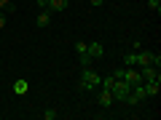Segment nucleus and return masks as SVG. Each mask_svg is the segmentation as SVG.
Masks as SVG:
<instances>
[{"instance_id":"1","label":"nucleus","mask_w":161,"mask_h":120,"mask_svg":"<svg viewBox=\"0 0 161 120\" xmlns=\"http://www.w3.org/2000/svg\"><path fill=\"white\" fill-rule=\"evenodd\" d=\"M99 83H102V78H99L94 69H83L80 72V80H78V86H80V91H97L99 88Z\"/></svg>"},{"instance_id":"2","label":"nucleus","mask_w":161,"mask_h":120,"mask_svg":"<svg viewBox=\"0 0 161 120\" xmlns=\"http://www.w3.org/2000/svg\"><path fill=\"white\" fill-rule=\"evenodd\" d=\"M108 91L113 93V102H124V99H126V93L132 91V86H129L126 80H121V78H113V83H110Z\"/></svg>"},{"instance_id":"3","label":"nucleus","mask_w":161,"mask_h":120,"mask_svg":"<svg viewBox=\"0 0 161 120\" xmlns=\"http://www.w3.org/2000/svg\"><path fill=\"white\" fill-rule=\"evenodd\" d=\"M113 78H121V80H126L129 86H140L142 83V75H140L137 67H124V69H115Z\"/></svg>"},{"instance_id":"4","label":"nucleus","mask_w":161,"mask_h":120,"mask_svg":"<svg viewBox=\"0 0 161 120\" xmlns=\"http://www.w3.org/2000/svg\"><path fill=\"white\" fill-rule=\"evenodd\" d=\"M137 69H140V75H142V83L145 80H161V72H158L156 64H145V67H137Z\"/></svg>"},{"instance_id":"5","label":"nucleus","mask_w":161,"mask_h":120,"mask_svg":"<svg viewBox=\"0 0 161 120\" xmlns=\"http://www.w3.org/2000/svg\"><path fill=\"white\" fill-rule=\"evenodd\" d=\"M97 104H99L102 109H110V107H113V93H110L108 88H102V91L97 93Z\"/></svg>"},{"instance_id":"6","label":"nucleus","mask_w":161,"mask_h":120,"mask_svg":"<svg viewBox=\"0 0 161 120\" xmlns=\"http://www.w3.org/2000/svg\"><path fill=\"white\" fill-rule=\"evenodd\" d=\"M142 91H145V96H158L161 80H145V83H142Z\"/></svg>"},{"instance_id":"7","label":"nucleus","mask_w":161,"mask_h":120,"mask_svg":"<svg viewBox=\"0 0 161 120\" xmlns=\"http://www.w3.org/2000/svg\"><path fill=\"white\" fill-rule=\"evenodd\" d=\"M86 53L92 56V62H94V59H102L105 56V46H102V43H92V46L86 48Z\"/></svg>"},{"instance_id":"8","label":"nucleus","mask_w":161,"mask_h":120,"mask_svg":"<svg viewBox=\"0 0 161 120\" xmlns=\"http://www.w3.org/2000/svg\"><path fill=\"white\" fill-rule=\"evenodd\" d=\"M11 91L16 93V96H24V93H27V78H16L14 86H11Z\"/></svg>"},{"instance_id":"9","label":"nucleus","mask_w":161,"mask_h":120,"mask_svg":"<svg viewBox=\"0 0 161 120\" xmlns=\"http://www.w3.org/2000/svg\"><path fill=\"white\" fill-rule=\"evenodd\" d=\"M48 11H54V13H59V11H64L67 8V0H48Z\"/></svg>"},{"instance_id":"10","label":"nucleus","mask_w":161,"mask_h":120,"mask_svg":"<svg viewBox=\"0 0 161 120\" xmlns=\"http://www.w3.org/2000/svg\"><path fill=\"white\" fill-rule=\"evenodd\" d=\"M51 24V11H40L38 13V27H48Z\"/></svg>"},{"instance_id":"11","label":"nucleus","mask_w":161,"mask_h":120,"mask_svg":"<svg viewBox=\"0 0 161 120\" xmlns=\"http://www.w3.org/2000/svg\"><path fill=\"white\" fill-rule=\"evenodd\" d=\"M86 48H89V43H83V40H78V43H75V53H78V56H83V53H86Z\"/></svg>"},{"instance_id":"12","label":"nucleus","mask_w":161,"mask_h":120,"mask_svg":"<svg viewBox=\"0 0 161 120\" xmlns=\"http://www.w3.org/2000/svg\"><path fill=\"white\" fill-rule=\"evenodd\" d=\"M0 11L11 13V11H14V3H11V0H0Z\"/></svg>"},{"instance_id":"13","label":"nucleus","mask_w":161,"mask_h":120,"mask_svg":"<svg viewBox=\"0 0 161 120\" xmlns=\"http://www.w3.org/2000/svg\"><path fill=\"white\" fill-rule=\"evenodd\" d=\"M148 8H150L153 13H158V11H161V0H148Z\"/></svg>"},{"instance_id":"14","label":"nucleus","mask_w":161,"mask_h":120,"mask_svg":"<svg viewBox=\"0 0 161 120\" xmlns=\"http://www.w3.org/2000/svg\"><path fill=\"white\" fill-rule=\"evenodd\" d=\"M57 118H59L57 109H46V112H43V120H57Z\"/></svg>"},{"instance_id":"15","label":"nucleus","mask_w":161,"mask_h":120,"mask_svg":"<svg viewBox=\"0 0 161 120\" xmlns=\"http://www.w3.org/2000/svg\"><path fill=\"white\" fill-rule=\"evenodd\" d=\"M6 27V11H0V29Z\"/></svg>"},{"instance_id":"16","label":"nucleus","mask_w":161,"mask_h":120,"mask_svg":"<svg viewBox=\"0 0 161 120\" xmlns=\"http://www.w3.org/2000/svg\"><path fill=\"white\" fill-rule=\"evenodd\" d=\"M38 6H40V8H46V6H48V0H38Z\"/></svg>"},{"instance_id":"17","label":"nucleus","mask_w":161,"mask_h":120,"mask_svg":"<svg viewBox=\"0 0 161 120\" xmlns=\"http://www.w3.org/2000/svg\"><path fill=\"white\" fill-rule=\"evenodd\" d=\"M92 6H102V0H92Z\"/></svg>"},{"instance_id":"18","label":"nucleus","mask_w":161,"mask_h":120,"mask_svg":"<svg viewBox=\"0 0 161 120\" xmlns=\"http://www.w3.org/2000/svg\"><path fill=\"white\" fill-rule=\"evenodd\" d=\"M0 115H3V112H0Z\"/></svg>"}]
</instances>
